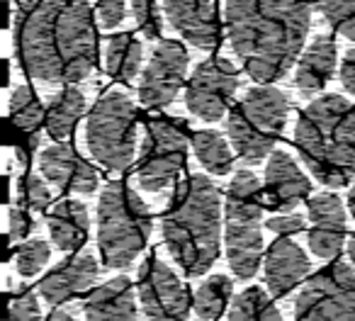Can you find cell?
Listing matches in <instances>:
<instances>
[{
  "label": "cell",
  "mask_w": 355,
  "mask_h": 321,
  "mask_svg": "<svg viewBox=\"0 0 355 321\" xmlns=\"http://www.w3.org/2000/svg\"><path fill=\"white\" fill-rule=\"evenodd\" d=\"M15 56L30 78L49 85L85 80L98 64V32L88 0H22Z\"/></svg>",
  "instance_id": "obj_1"
},
{
  "label": "cell",
  "mask_w": 355,
  "mask_h": 321,
  "mask_svg": "<svg viewBox=\"0 0 355 321\" xmlns=\"http://www.w3.org/2000/svg\"><path fill=\"white\" fill-rule=\"evenodd\" d=\"M311 25L309 0H227L229 44L256 83L285 78L304 54Z\"/></svg>",
  "instance_id": "obj_2"
},
{
  "label": "cell",
  "mask_w": 355,
  "mask_h": 321,
  "mask_svg": "<svg viewBox=\"0 0 355 321\" xmlns=\"http://www.w3.org/2000/svg\"><path fill=\"white\" fill-rule=\"evenodd\" d=\"M224 200L207 175H190L178 183L161 217V236L171 258L185 275L200 277L222 253Z\"/></svg>",
  "instance_id": "obj_3"
},
{
  "label": "cell",
  "mask_w": 355,
  "mask_h": 321,
  "mask_svg": "<svg viewBox=\"0 0 355 321\" xmlns=\"http://www.w3.org/2000/svg\"><path fill=\"white\" fill-rule=\"evenodd\" d=\"M295 146L321 185L338 190L355 178V105L343 95L311 100L295 124Z\"/></svg>",
  "instance_id": "obj_4"
},
{
  "label": "cell",
  "mask_w": 355,
  "mask_h": 321,
  "mask_svg": "<svg viewBox=\"0 0 355 321\" xmlns=\"http://www.w3.org/2000/svg\"><path fill=\"white\" fill-rule=\"evenodd\" d=\"M153 219L148 205L122 180H112L98 202V248L105 268L127 270L146 248Z\"/></svg>",
  "instance_id": "obj_5"
},
{
  "label": "cell",
  "mask_w": 355,
  "mask_h": 321,
  "mask_svg": "<svg viewBox=\"0 0 355 321\" xmlns=\"http://www.w3.org/2000/svg\"><path fill=\"white\" fill-rule=\"evenodd\" d=\"M290 117V98L275 85H251L227 114V137L236 156L246 164H261L275 151V141L285 132Z\"/></svg>",
  "instance_id": "obj_6"
},
{
  "label": "cell",
  "mask_w": 355,
  "mask_h": 321,
  "mask_svg": "<svg viewBox=\"0 0 355 321\" xmlns=\"http://www.w3.org/2000/svg\"><path fill=\"white\" fill-rule=\"evenodd\" d=\"M139 112L124 90H107L93 105L85 122V144L90 156L105 171L122 173L134 164Z\"/></svg>",
  "instance_id": "obj_7"
},
{
  "label": "cell",
  "mask_w": 355,
  "mask_h": 321,
  "mask_svg": "<svg viewBox=\"0 0 355 321\" xmlns=\"http://www.w3.org/2000/svg\"><path fill=\"white\" fill-rule=\"evenodd\" d=\"M188 148H193L188 122L175 117L151 119L137 161L139 188L146 193H161L175 185L188 161Z\"/></svg>",
  "instance_id": "obj_8"
},
{
  "label": "cell",
  "mask_w": 355,
  "mask_h": 321,
  "mask_svg": "<svg viewBox=\"0 0 355 321\" xmlns=\"http://www.w3.org/2000/svg\"><path fill=\"white\" fill-rule=\"evenodd\" d=\"M295 321H355V270L331 263L304 282L295 300Z\"/></svg>",
  "instance_id": "obj_9"
},
{
  "label": "cell",
  "mask_w": 355,
  "mask_h": 321,
  "mask_svg": "<svg viewBox=\"0 0 355 321\" xmlns=\"http://www.w3.org/2000/svg\"><path fill=\"white\" fill-rule=\"evenodd\" d=\"M137 295L148 321H188L190 292L168 263L151 256L141 263L137 280Z\"/></svg>",
  "instance_id": "obj_10"
},
{
  "label": "cell",
  "mask_w": 355,
  "mask_h": 321,
  "mask_svg": "<svg viewBox=\"0 0 355 321\" xmlns=\"http://www.w3.org/2000/svg\"><path fill=\"white\" fill-rule=\"evenodd\" d=\"M239 71L224 56H212L202 61L190 76L185 88V105L202 122H219L227 112H232L234 95L239 90Z\"/></svg>",
  "instance_id": "obj_11"
},
{
  "label": "cell",
  "mask_w": 355,
  "mask_h": 321,
  "mask_svg": "<svg viewBox=\"0 0 355 321\" xmlns=\"http://www.w3.org/2000/svg\"><path fill=\"white\" fill-rule=\"evenodd\" d=\"M190 56L183 42L161 40L151 51V59L144 66L139 80V100L144 107L161 110L168 107L178 98L188 78Z\"/></svg>",
  "instance_id": "obj_12"
},
{
  "label": "cell",
  "mask_w": 355,
  "mask_h": 321,
  "mask_svg": "<svg viewBox=\"0 0 355 321\" xmlns=\"http://www.w3.org/2000/svg\"><path fill=\"white\" fill-rule=\"evenodd\" d=\"M163 12L168 25L198 49H217L222 42L217 0H163Z\"/></svg>",
  "instance_id": "obj_13"
},
{
  "label": "cell",
  "mask_w": 355,
  "mask_h": 321,
  "mask_svg": "<svg viewBox=\"0 0 355 321\" xmlns=\"http://www.w3.org/2000/svg\"><path fill=\"white\" fill-rule=\"evenodd\" d=\"M306 217H309V234L306 241L314 256L331 261L345 246V234H348V214L336 193H319L306 200Z\"/></svg>",
  "instance_id": "obj_14"
},
{
  "label": "cell",
  "mask_w": 355,
  "mask_h": 321,
  "mask_svg": "<svg viewBox=\"0 0 355 321\" xmlns=\"http://www.w3.org/2000/svg\"><path fill=\"white\" fill-rule=\"evenodd\" d=\"M263 193H266L268 207L287 212V209H295L302 200H309L311 180L306 178V173L290 153L272 151L266 164Z\"/></svg>",
  "instance_id": "obj_15"
},
{
  "label": "cell",
  "mask_w": 355,
  "mask_h": 321,
  "mask_svg": "<svg viewBox=\"0 0 355 321\" xmlns=\"http://www.w3.org/2000/svg\"><path fill=\"white\" fill-rule=\"evenodd\" d=\"M40 171L49 183L59 185L66 193L90 195L98 190V171L85 161L71 144L61 141L44 148L40 156Z\"/></svg>",
  "instance_id": "obj_16"
},
{
  "label": "cell",
  "mask_w": 355,
  "mask_h": 321,
  "mask_svg": "<svg viewBox=\"0 0 355 321\" xmlns=\"http://www.w3.org/2000/svg\"><path fill=\"white\" fill-rule=\"evenodd\" d=\"M100 275V266L93 253H78L56 263L40 282V295L46 304L61 306L64 302L93 290Z\"/></svg>",
  "instance_id": "obj_17"
},
{
  "label": "cell",
  "mask_w": 355,
  "mask_h": 321,
  "mask_svg": "<svg viewBox=\"0 0 355 321\" xmlns=\"http://www.w3.org/2000/svg\"><path fill=\"white\" fill-rule=\"evenodd\" d=\"M266 287L272 297H285L309 272L311 263L306 251L292 238H277L266 253Z\"/></svg>",
  "instance_id": "obj_18"
},
{
  "label": "cell",
  "mask_w": 355,
  "mask_h": 321,
  "mask_svg": "<svg viewBox=\"0 0 355 321\" xmlns=\"http://www.w3.org/2000/svg\"><path fill=\"white\" fill-rule=\"evenodd\" d=\"M336 66H338V46L334 35H319L311 40V44L300 56L295 69V88L300 95L311 98L321 93L334 78Z\"/></svg>",
  "instance_id": "obj_19"
},
{
  "label": "cell",
  "mask_w": 355,
  "mask_h": 321,
  "mask_svg": "<svg viewBox=\"0 0 355 321\" xmlns=\"http://www.w3.org/2000/svg\"><path fill=\"white\" fill-rule=\"evenodd\" d=\"M224 251L232 272L239 280H251L263 263V229L258 222H227L224 227Z\"/></svg>",
  "instance_id": "obj_20"
},
{
  "label": "cell",
  "mask_w": 355,
  "mask_h": 321,
  "mask_svg": "<svg viewBox=\"0 0 355 321\" xmlns=\"http://www.w3.org/2000/svg\"><path fill=\"white\" fill-rule=\"evenodd\" d=\"M83 309L85 321H139L137 295L127 275H117L95 287Z\"/></svg>",
  "instance_id": "obj_21"
},
{
  "label": "cell",
  "mask_w": 355,
  "mask_h": 321,
  "mask_svg": "<svg viewBox=\"0 0 355 321\" xmlns=\"http://www.w3.org/2000/svg\"><path fill=\"white\" fill-rule=\"evenodd\" d=\"M49 236L61 251H78L88 241L90 214L88 207L78 200H61L46 214Z\"/></svg>",
  "instance_id": "obj_22"
},
{
  "label": "cell",
  "mask_w": 355,
  "mask_h": 321,
  "mask_svg": "<svg viewBox=\"0 0 355 321\" xmlns=\"http://www.w3.org/2000/svg\"><path fill=\"white\" fill-rule=\"evenodd\" d=\"M266 193L258 175L248 168L234 173V180L224 198V219L227 222H261Z\"/></svg>",
  "instance_id": "obj_23"
},
{
  "label": "cell",
  "mask_w": 355,
  "mask_h": 321,
  "mask_svg": "<svg viewBox=\"0 0 355 321\" xmlns=\"http://www.w3.org/2000/svg\"><path fill=\"white\" fill-rule=\"evenodd\" d=\"M85 105H88L85 103V93L73 88V85H69V88H64L61 93H56L54 98L49 100V105H46V119H44L46 134H49L56 144L66 141V139L73 134L78 119L83 117Z\"/></svg>",
  "instance_id": "obj_24"
},
{
  "label": "cell",
  "mask_w": 355,
  "mask_h": 321,
  "mask_svg": "<svg viewBox=\"0 0 355 321\" xmlns=\"http://www.w3.org/2000/svg\"><path fill=\"white\" fill-rule=\"evenodd\" d=\"M144 46L132 32H119L105 42V69L112 78L122 83H132L137 73H141Z\"/></svg>",
  "instance_id": "obj_25"
},
{
  "label": "cell",
  "mask_w": 355,
  "mask_h": 321,
  "mask_svg": "<svg viewBox=\"0 0 355 321\" xmlns=\"http://www.w3.org/2000/svg\"><path fill=\"white\" fill-rule=\"evenodd\" d=\"M193 151L212 175H227L234 168V146L222 132L200 129L193 134Z\"/></svg>",
  "instance_id": "obj_26"
},
{
  "label": "cell",
  "mask_w": 355,
  "mask_h": 321,
  "mask_svg": "<svg viewBox=\"0 0 355 321\" xmlns=\"http://www.w3.org/2000/svg\"><path fill=\"white\" fill-rule=\"evenodd\" d=\"M234 295V282L227 275H209L202 285L195 290L193 309L200 321H217L229 306Z\"/></svg>",
  "instance_id": "obj_27"
},
{
  "label": "cell",
  "mask_w": 355,
  "mask_h": 321,
  "mask_svg": "<svg viewBox=\"0 0 355 321\" xmlns=\"http://www.w3.org/2000/svg\"><path fill=\"white\" fill-rule=\"evenodd\" d=\"M229 321H285L275 302L270 300L261 287H246L234 297V304L229 306Z\"/></svg>",
  "instance_id": "obj_28"
},
{
  "label": "cell",
  "mask_w": 355,
  "mask_h": 321,
  "mask_svg": "<svg viewBox=\"0 0 355 321\" xmlns=\"http://www.w3.org/2000/svg\"><path fill=\"white\" fill-rule=\"evenodd\" d=\"M10 122L17 132L22 134H32L37 132L40 124H44L46 119V107L40 100V95L30 88V85H17L10 95Z\"/></svg>",
  "instance_id": "obj_29"
},
{
  "label": "cell",
  "mask_w": 355,
  "mask_h": 321,
  "mask_svg": "<svg viewBox=\"0 0 355 321\" xmlns=\"http://www.w3.org/2000/svg\"><path fill=\"white\" fill-rule=\"evenodd\" d=\"M314 6L331 30L355 42V0H314Z\"/></svg>",
  "instance_id": "obj_30"
},
{
  "label": "cell",
  "mask_w": 355,
  "mask_h": 321,
  "mask_svg": "<svg viewBox=\"0 0 355 321\" xmlns=\"http://www.w3.org/2000/svg\"><path fill=\"white\" fill-rule=\"evenodd\" d=\"M51 258V248L46 241L42 238H30V241L20 243L15 253V266H17V272L22 277H35L40 275L42 268L49 263Z\"/></svg>",
  "instance_id": "obj_31"
},
{
  "label": "cell",
  "mask_w": 355,
  "mask_h": 321,
  "mask_svg": "<svg viewBox=\"0 0 355 321\" xmlns=\"http://www.w3.org/2000/svg\"><path fill=\"white\" fill-rule=\"evenodd\" d=\"M17 205L27 212H42L51 205V190L37 173H27L17 183Z\"/></svg>",
  "instance_id": "obj_32"
},
{
  "label": "cell",
  "mask_w": 355,
  "mask_h": 321,
  "mask_svg": "<svg viewBox=\"0 0 355 321\" xmlns=\"http://www.w3.org/2000/svg\"><path fill=\"white\" fill-rule=\"evenodd\" d=\"M129 8H132V15L139 32L146 40H158L163 32V20L161 12H158L156 0H129Z\"/></svg>",
  "instance_id": "obj_33"
},
{
  "label": "cell",
  "mask_w": 355,
  "mask_h": 321,
  "mask_svg": "<svg viewBox=\"0 0 355 321\" xmlns=\"http://www.w3.org/2000/svg\"><path fill=\"white\" fill-rule=\"evenodd\" d=\"M8 321H42L40 300L32 290H22L8 309Z\"/></svg>",
  "instance_id": "obj_34"
},
{
  "label": "cell",
  "mask_w": 355,
  "mask_h": 321,
  "mask_svg": "<svg viewBox=\"0 0 355 321\" xmlns=\"http://www.w3.org/2000/svg\"><path fill=\"white\" fill-rule=\"evenodd\" d=\"M304 227H306V219L302 217V214H280V217H270L266 222V229L270 234H275V236H280V238H290V236H295V234H300V232H304Z\"/></svg>",
  "instance_id": "obj_35"
},
{
  "label": "cell",
  "mask_w": 355,
  "mask_h": 321,
  "mask_svg": "<svg viewBox=\"0 0 355 321\" xmlns=\"http://www.w3.org/2000/svg\"><path fill=\"white\" fill-rule=\"evenodd\" d=\"M127 15V0H100L98 3V20L103 30H114L124 22Z\"/></svg>",
  "instance_id": "obj_36"
},
{
  "label": "cell",
  "mask_w": 355,
  "mask_h": 321,
  "mask_svg": "<svg viewBox=\"0 0 355 321\" xmlns=\"http://www.w3.org/2000/svg\"><path fill=\"white\" fill-rule=\"evenodd\" d=\"M30 232H32L30 212L25 207H20V205L10 207V212H8V238H10V243L22 241Z\"/></svg>",
  "instance_id": "obj_37"
},
{
  "label": "cell",
  "mask_w": 355,
  "mask_h": 321,
  "mask_svg": "<svg viewBox=\"0 0 355 321\" xmlns=\"http://www.w3.org/2000/svg\"><path fill=\"white\" fill-rule=\"evenodd\" d=\"M338 78H340V85L343 90L355 98V49H348L340 61V69H338Z\"/></svg>",
  "instance_id": "obj_38"
},
{
  "label": "cell",
  "mask_w": 355,
  "mask_h": 321,
  "mask_svg": "<svg viewBox=\"0 0 355 321\" xmlns=\"http://www.w3.org/2000/svg\"><path fill=\"white\" fill-rule=\"evenodd\" d=\"M46 321H76V319H73V314H71V311H66V309H61V306H56V309L51 311L49 319H46Z\"/></svg>",
  "instance_id": "obj_39"
},
{
  "label": "cell",
  "mask_w": 355,
  "mask_h": 321,
  "mask_svg": "<svg viewBox=\"0 0 355 321\" xmlns=\"http://www.w3.org/2000/svg\"><path fill=\"white\" fill-rule=\"evenodd\" d=\"M348 207H350V214L355 217V185L350 188V193H348Z\"/></svg>",
  "instance_id": "obj_40"
},
{
  "label": "cell",
  "mask_w": 355,
  "mask_h": 321,
  "mask_svg": "<svg viewBox=\"0 0 355 321\" xmlns=\"http://www.w3.org/2000/svg\"><path fill=\"white\" fill-rule=\"evenodd\" d=\"M348 258H350V263H353V268H355V234H353V238H350V243H348Z\"/></svg>",
  "instance_id": "obj_41"
}]
</instances>
